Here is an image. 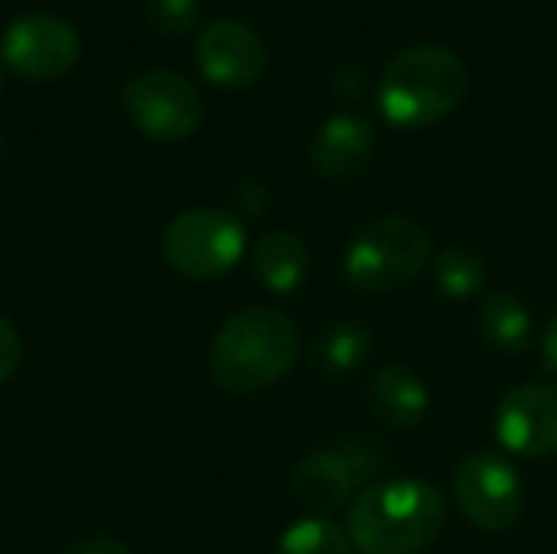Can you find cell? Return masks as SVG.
I'll return each mask as SVG.
<instances>
[{
	"label": "cell",
	"mask_w": 557,
	"mask_h": 554,
	"mask_svg": "<svg viewBox=\"0 0 557 554\" xmlns=\"http://www.w3.org/2000/svg\"><path fill=\"white\" fill-rule=\"evenodd\" d=\"M447 522L444 493L418 477L379 480L349 506V539L362 554H418Z\"/></svg>",
	"instance_id": "1"
},
{
	"label": "cell",
	"mask_w": 557,
	"mask_h": 554,
	"mask_svg": "<svg viewBox=\"0 0 557 554\" xmlns=\"http://www.w3.org/2000/svg\"><path fill=\"white\" fill-rule=\"evenodd\" d=\"M300 353V333L281 310L248 307L222 323L209 349V372L228 395H251L281 382Z\"/></svg>",
	"instance_id": "2"
},
{
	"label": "cell",
	"mask_w": 557,
	"mask_h": 554,
	"mask_svg": "<svg viewBox=\"0 0 557 554\" xmlns=\"http://www.w3.org/2000/svg\"><path fill=\"white\" fill-rule=\"evenodd\" d=\"M470 91L467 62L447 46H411L398 52L379 78V111L395 127H428L444 121Z\"/></svg>",
	"instance_id": "3"
},
{
	"label": "cell",
	"mask_w": 557,
	"mask_h": 554,
	"mask_svg": "<svg viewBox=\"0 0 557 554\" xmlns=\"http://www.w3.org/2000/svg\"><path fill=\"white\" fill-rule=\"evenodd\" d=\"M428 264L431 235L408 216H379L352 235L343 255V278L362 294H392Z\"/></svg>",
	"instance_id": "4"
},
{
	"label": "cell",
	"mask_w": 557,
	"mask_h": 554,
	"mask_svg": "<svg viewBox=\"0 0 557 554\" xmlns=\"http://www.w3.org/2000/svg\"><path fill=\"white\" fill-rule=\"evenodd\" d=\"M385 467L382 444H372L366 438H339L326 447L310 451L294 477H290V496L294 503L317 519H330L333 513L352 506L362 490H369L372 477Z\"/></svg>",
	"instance_id": "5"
},
{
	"label": "cell",
	"mask_w": 557,
	"mask_h": 554,
	"mask_svg": "<svg viewBox=\"0 0 557 554\" xmlns=\"http://www.w3.org/2000/svg\"><path fill=\"white\" fill-rule=\"evenodd\" d=\"M160 251L173 271L196 281H212L228 274L242 261L245 225L225 209H212V206L183 209L163 229Z\"/></svg>",
	"instance_id": "6"
},
{
	"label": "cell",
	"mask_w": 557,
	"mask_h": 554,
	"mask_svg": "<svg viewBox=\"0 0 557 554\" xmlns=\"http://www.w3.org/2000/svg\"><path fill=\"white\" fill-rule=\"evenodd\" d=\"M454 500L480 532H509L525 513V483L512 460L473 451L454 467Z\"/></svg>",
	"instance_id": "7"
},
{
	"label": "cell",
	"mask_w": 557,
	"mask_h": 554,
	"mask_svg": "<svg viewBox=\"0 0 557 554\" xmlns=\"http://www.w3.org/2000/svg\"><path fill=\"white\" fill-rule=\"evenodd\" d=\"M127 118L153 140H186L202 124V98L189 78L170 69H147L124 85Z\"/></svg>",
	"instance_id": "8"
},
{
	"label": "cell",
	"mask_w": 557,
	"mask_h": 554,
	"mask_svg": "<svg viewBox=\"0 0 557 554\" xmlns=\"http://www.w3.org/2000/svg\"><path fill=\"white\" fill-rule=\"evenodd\" d=\"M78 52H82V42H78L75 26L42 10L16 16L7 26L3 42H0L3 65L33 82L62 78L69 69H75Z\"/></svg>",
	"instance_id": "9"
},
{
	"label": "cell",
	"mask_w": 557,
	"mask_h": 554,
	"mask_svg": "<svg viewBox=\"0 0 557 554\" xmlns=\"http://www.w3.org/2000/svg\"><path fill=\"white\" fill-rule=\"evenodd\" d=\"M496 441L529 460L557 454V385L525 382L496 405Z\"/></svg>",
	"instance_id": "10"
},
{
	"label": "cell",
	"mask_w": 557,
	"mask_h": 554,
	"mask_svg": "<svg viewBox=\"0 0 557 554\" xmlns=\"http://www.w3.org/2000/svg\"><path fill=\"white\" fill-rule=\"evenodd\" d=\"M196 65L199 72L222 88L255 85L268 69L264 39L242 20L222 16L212 20L196 39Z\"/></svg>",
	"instance_id": "11"
},
{
	"label": "cell",
	"mask_w": 557,
	"mask_h": 554,
	"mask_svg": "<svg viewBox=\"0 0 557 554\" xmlns=\"http://www.w3.org/2000/svg\"><path fill=\"white\" fill-rule=\"evenodd\" d=\"M375 153V131L362 114H333L310 144V163L323 180L343 183L359 176Z\"/></svg>",
	"instance_id": "12"
},
{
	"label": "cell",
	"mask_w": 557,
	"mask_h": 554,
	"mask_svg": "<svg viewBox=\"0 0 557 554\" xmlns=\"http://www.w3.org/2000/svg\"><path fill=\"white\" fill-rule=\"evenodd\" d=\"M369 405L382 424L411 431L431 411V389L411 366L385 362L369 379Z\"/></svg>",
	"instance_id": "13"
},
{
	"label": "cell",
	"mask_w": 557,
	"mask_h": 554,
	"mask_svg": "<svg viewBox=\"0 0 557 554\" xmlns=\"http://www.w3.org/2000/svg\"><path fill=\"white\" fill-rule=\"evenodd\" d=\"M251 274L264 291L277 297L300 291L310 274V251L304 238L287 229L264 232L251 251Z\"/></svg>",
	"instance_id": "14"
},
{
	"label": "cell",
	"mask_w": 557,
	"mask_h": 554,
	"mask_svg": "<svg viewBox=\"0 0 557 554\" xmlns=\"http://www.w3.org/2000/svg\"><path fill=\"white\" fill-rule=\"evenodd\" d=\"M476 333L490 349L503 356H519L529 349L535 333L532 307L512 291H493L476 307Z\"/></svg>",
	"instance_id": "15"
},
{
	"label": "cell",
	"mask_w": 557,
	"mask_h": 554,
	"mask_svg": "<svg viewBox=\"0 0 557 554\" xmlns=\"http://www.w3.org/2000/svg\"><path fill=\"white\" fill-rule=\"evenodd\" d=\"M375 353V336L356 320H336L320 330L313 343V362L323 376H352Z\"/></svg>",
	"instance_id": "16"
},
{
	"label": "cell",
	"mask_w": 557,
	"mask_h": 554,
	"mask_svg": "<svg viewBox=\"0 0 557 554\" xmlns=\"http://www.w3.org/2000/svg\"><path fill=\"white\" fill-rule=\"evenodd\" d=\"M431 281L447 300H470L486 287V261L460 245L444 248L431 258Z\"/></svg>",
	"instance_id": "17"
},
{
	"label": "cell",
	"mask_w": 557,
	"mask_h": 554,
	"mask_svg": "<svg viewBox=\"0 0 557 554\" xmlns=\"http://www.w3.org/2000/svg\"><path fill=\"white\" fill-rule=\"evenodd\" d=\"M356 545L346 529L330 519L304 516L297 519L277 542L274 554H352Z\"/></svg>",
	"instance_id": "18"
},
{
	"label": "cell",
	"mask_w": 557,
	"mask_h": 554,
	"mask_svg": "<svg viewBox=\"0 0 557 554\" xmlns=\"http://www.w3.org/2000/svg\"><path fill=\"white\" fill-rule=\"evenodd\" d=\"M150 23L166 36H183L199 20V0H147Z\"/></svg>",
	"instance_id": "19"
},
{
	"label": "cell",
	"mask_w": 557,
	"mask_h": 554,
	"mask_svg": "<svg viewBox=\"0 0 557 554\" xmlns=\"http://www.w3.org/2000/svg\"><path fill=\"white\" fill-rule=\"evenodd\" d=\"M20 362H23V340L16 327L7 317H0V385L20 372Z\"/></svg>",
	"instance_id": "20"
},
{
	"label": "cell",
	"mask_w": 557,
	"mask_h": 554,
	"mask_svg": "<svg viewBox=\"0 0 557 554\" xmlns=\"http://www.w3.org/2000/svg\"><path fill=\"white\" fill-rule=\"evenodd\" d=\"M264 202H268V193L255 180L251 183H242L238 193H235V206H238L242 216H261L264 212Z\"/></svg>",
	"instance_id": "21"
},
{
	"label": "cell",
	"mask_w": 557,
	"mask_h": 554,
	"mask_svg": "<svg viewBox=\"0 0 557 554\" xmlns=\"http://www.w3.org/2000/svg\"><path fill=\"white\" fill-rule=\"evenodd\" d=\"M65 554H131V549L114 539H85V542L72 545Z\"/></svg>",
	"instance_id": "22"
},
{
	"label": "cell",
	"mask_w": 557,
	"mask_h": 554,
	"mask_svg": "<svg viewBox=\"0 0 557 554\" xmlns=\"http://www.w3.org/2000/svg\"><path fill=\"white\" fill-rule=\"evenodd\" d=\"M542 369L548 376H557V313L552 317L545 336H542Z\"/></svg>",
	"instance_id": "23"
},
{
	"label": "cell",
	"mask_w": 557,
	"mask_h": 554,
	"mask_svg": "<svg viewBox=\"0 0 557 554\" xmlns=\"http://www.w3.org/2000/svg\"><path fill=\"white\" fill-rule=\"evenodd\" d=\"M0 85H3V72H0Z\"/></svg>",
	"instance_id": "24"
}]
</instances>
